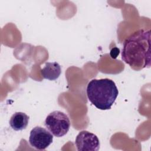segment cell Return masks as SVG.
<instances>
[{
	"label": "cell",
	"instance_id": "cell-1",
	"mask_svg": "<svg viewBox=\"0 0 151 151\" xmlns=\"http://www.w3.org/2000/svg\"><path fill=\"white\" fill-rule=\"evenodd\" d=\"M150 29H139L123 42L122 59L133 70L140 71L150 68Z\"/></svg>",
	"mask_w": 151,
	"mask_h": 151
},
{
	"label": "cell",
	"instance_id": "cell-3",
	"mask_svg": "<svg viewBox=\"0 0 151 151\" xmlns=\"http://www.w3.org/2000/svg\"><path fill=\"white\" fill-rule=\"evenodd\" d=\"M45 126L55 137L65 135L70 127V121L64 113L55 110L50 113L44 122Z\"/></svg>",
	"mask_w": 151,
	"mask_h": 151
},
{
	"label": "cell",
	"instance_id": "cell-6",
	"mask_svg": "<svg viewBox=\"0 0 151 151\" xmlns=\"http://www.w3.org/2000/svg\"><path fill=\"white\" fill-rule=\"evenodd\" d=\"M29 117L23 112H15L11 117L9 125L15 131H21L25 129L29 123Z\"/></svg>",
	"mask_w": 151,
	"mask_h": 151
},
{
	"label": "cell",
	"instance_id": "cell-5",
	"mask_svg": "<svg viewBox=\"0 0 151 151\" xmlns=\"http://www.w3.org/2000/svg\"><path fill=\"white\" fill-rule=\"evenodd\" d=\"M75 145L78 151H97L100 148L97 136L87 130L79 132L76 136Z\"/></svg>",
	"mask_w": 151,
	"mask_h": 151
},
{
	"label": "cell",
	"instance_id": "cell-2",
	"mask_svg": "<svg viewBox=\"0 0 151 151\" xmlns=\"http://www.w3.org/2000/svg\"><path fill=\"white\" fill-rule=\"evenodd\" d=\"M86 93L88 100L98 109H111L119 94L115 83L106 78L93 79L87 84Z\"/></svg>",
	"mask_w": 151,
	"mask_h": 151
},
{
	"label": "cell",
	"instance_id": "cell-4",
	"mask_svg": "<svg viewBox=\"0 0 151 151\" xmlns=\"http://www.w3.org/2000/svg\"><path fill=\"white\" fill-rule=\"evenodd\" d=\"M53 136L51 132L41 126L34 127L30 132L29 143L38 150H45L52 142Z\"/></svg>",
	"mask_w": 151,
	"mask_h": 151
},
{
	"label": "cell",
	"instance_id": "cell-7",
	"mask_svg": "<svg viewBox=\"0 0 151 151\" xmlns=\"http://www.w3.org/2000/svg\"><path fill=\"white\" fill-rule=\"evenodd\" d=\"M41 75L44 78L49 80H55L61 73V66L57 62L45 63L44 67L41 70Z\"/></svg>",
	"mask_w": 151,
	"mask_h": 151
}]
</instances>
